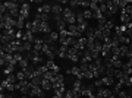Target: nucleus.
<instances>
[{
    "mask_svg": "<svg viewBox=\"0 0 132 98\" xmlns=\"http://www.w3.org/2000/svg\"><path fill=\"white\" fill-rule=\"evenodd\" d=\"M62 18H63V21H65L68 25H75L76 23V16L73 15V10H72L71 7H65V9H63Z\"/></svg>",
    "mask_w": 132,
    "mask_h": 98,
    "instance_id": "f257e3e1",
    "label": "nucleus"
},
{
    "mask_svg": "<svg viewBox=\"0 0 132 98\" xmlns=\"http://www.w3.org/2000/svg\"><path fill=\"white\" fill-rule=\"evenodd\" d=\"M68 32H69V37H73V38H81V31H79V28H78V25H68Z\"/></svg>",
    "mask_w": 132,
    "mask_h": 98,
    "instance_id": "f03ea898",
    "label": "nucleus"
},
{
    "mask_svg": "<svg viewBox=\"0 0 132 98\" xmlns=\"http://www.w3.org/2000/svg\"><path fill=\"white\" fill-rule=\"evenodd\" d=\"M106 5H107V9H109V16H112L118 12L119 6H118V0H114V2H106Z\"/></svg>",
    "mask_w": 132,
    "mask_h": 98,
    "instance_id": "7ed1b4c3",
    "label": "nucleus"
},
{
    "mask_svg": "<svg viewBox=\"0 0 132 98\" xmlns=\"http://www.w3.org/2000/svg\"><path fill=\"white\" fill-rule=\"evenodd\" d=\"M87 37H81L76 40V44H75V48H78L79 51H84V50H87Z\"/></svg>",
    "mask_w": 132,
    "mask_h": 98,
    "instance_id": "20e7f679",
    "label": "nucleus"
},
{
    "mask_svg": "<svg viewBox=\"0 0 132 98\" xmlns=\"http://www.w3.org/2000/svg\"><path fill=\"white\" fill-rule=\"evenodd\" d=\"M110 61H112V65H113L114 69H122L123 61L120 60V57H119V56H114V54H112V56H110Z\"/></svg>",
    "mask_w": 132,
    "mask_h": 98,
    "instance_id": "39448f33",
    "label": "nucleus"
},
{
    "mask_svg": "<svg viewBox=\"0 0 132 98\" xmlns=\"http://www.w3.org/2000/svg\"><path fill=\"white\" fill-rule=\"evenodd\" d=\"M112 95V91L107 88H103V86H100V88H97V97L98 98H109Z\"/></svg>",
    "mask_w": 132,
    "mask_h": 98,
    "instance_id": "423d86ee",
    "label": "nucleus"
},
{
    "mask_svg": "<svg viewBox=\"0 0 132 98\" xmlns=\"http://www.w3.org/2000/svg\"><path fill=\"white\" fill-rule=\"evenodd\" d=\"M29 9H31V5L29 3H22L21 5V16H24L25 19H28V16H29Z\"/></svg>",
    "mask_w": 132,
    "mask_h": 98,
    "instance_id": "0eeeda50",
    "label": "nucleus"
},
{
    "mask_svg": "<svg viewBox=\"0 0 132 98\" xmlns=\"http://www.w3.org/2000/svg\"><path fill=\"white\" fill-rule=\"evenodd\" d=\"M46 65H47V67H48V70H52L54 75H57L59 72H60V69H59V66L54 63L53 60H48V61H46Z\"/></svg>",
    "mask_w": 132,
    "mask_h": 98,
    "instance_id": "6e6552de",
    "label": "nucleus"
},
{
    "mask_svg": "<svg viewBox=\"0 0 132 98\" xmlns=\"http://www.w3.org/2000/svg\"><path fill=\"white\" fill-rule=\"evenodd\" d=\"M52 13L54 15V18H59L63 15V9H62L60 5H53L52 6Z\"/></svg>",
    "mask_w": 132,
    "mask_h": 98,
    "instance_id": "1a4fd4ad",
    "label": "nucleus"
},
{
    "mask_svg": "<svg viewBox=\"0 0 132 98\" xmlns=\"http://www.w3.org/2000/svg\"><path fill=\"white\" fill-rule=\"evenodd\" d=\"M71 73H73V75L76 76V79H84V73H82V72H81V69L79 67H78V66H73V67H72L71 69Z\"/></svg>",
    "mask_w": 132,
    "mask_h": 98,
    "instance_id": "9d476101",
    "label": "nucleus"
},
{
    "mask_svg": "<svg viewBox=\"0 0 132 98\" xmlns=\"http://www.w3.org/2000/svg\"><path fill=\"white\" fill-rule=\"evenodd\" d=\"M54 21H56V23H57V28H59V31L68 29V28H66V22L63 21V18H62V16H59V18H54Z\"/></svg>",
    "mask_w": 132,
    "mask_h": 98,
    "instance_id": "9b49d317",
    "label": "nucleus"
},
{
    "mask_svg": "<svg viewBox=\"0 0 132 98\" xmlns=\"http://www.w3.org/2000/svg\"><path fill=\"white\" fill-rule=\"evenodd\" d=\"M32 32H41V21H38V19L32 21Z\"/></svg>",
    "mask_w": 132,
    "mask_h": 98,
    "instance_id": "f8f14e48",
    "label": "nucleus"
},
{
    "mask_svg": "<svg viewBox=\"0 0 132 98\" xmlns=\"http://www.w3.org/2000/svg\"><path fill=\"white\" fill-rule=\"evenodd\" d=\"M101 81H103L104 86H112V85H114V78H112V76H104V78H101Z\"/></svg>",
    "mask_w": 132,
    "mask_h": 98,
    "instance_id": "ddd939ff",
    "label": "nucleus"
},
{
    "mask_svg": "<svg viewBox=\"0 0 132 98\" xmlns=\"http://www.w3.org/2000/svg\"><path fill=\"white\" fill-rule=\"evenodd\" d=\"M52 12V6L50 5H43L37 9V13H50Z\"/></svg>",
    "mask_w": 132,
    "mask_h": 98,
    "instance_id": "4468645a",
    "label": "nucleus"
},
{
    "mask_svg": "<svg viewBox=\"0 0 132 98\" xmlns=\"http://www.w3.org/2000/svg\"><path fill=\"white\" fill-rule=\"evenodd\" d=\"M129 53V46H125V44H122L120 46V48H119V57H126V54Z\"/></svg>",
    "mask_w": 132,
    "mask_h": 98,
    "instance_id": "2eb2a0df",
    "label": "nucleus"
},
{
    "mask_svg": "<svg viewBox=\"0 0 132 98\" xmlns=\"http://www.w3.org/2000/svg\"><path fill=\"white\" fill-rule=\"evenodd\" d=\"M32 48H34V46H32V42H29V41H22V50L24 51H32Z\"/></svg>",
    "mask_w": 132,
    "mask_h": 98,
    "instance_id": "dca6fc26",
    "label": "nucleus"
},
{
    "mask_svg": "<svg viewBox=\"0 0 132 98\" xmlns=\"http://www.w3.org/2000/svg\"><path fill=\"white\" fill-rule=\"evenodd\" d=\"M120 21H122L123 25H128V23L131 22V19H129V16H128V13H126V10H125V9L122 10V15H120Z\"/></svg>",
    "mask_w": 132,
    "mask_h": 98,
    "instance_id": "f3484780",
    "label": "nucleus"
},
{
    "mask_svg": "<svg viewBox=\"0 0 132 98\" xmlns=\"http://www.w3.org/2000/svg\"><path fill=\"white\" fill-rule=\"evenodd\" d=\"M3 5L6 6V9H7V10H12V9H16V7H19V6H18V2H5Z\"/></svg>",
    "mask_w": 132,
    "mask_h": 98,
    "instance_id": "a211bd4d",
    "label": "nucleus"
},
{
    "mask_svg": "<svg viewBox=\"0 0 132 98\" xmlns=\"http://www.w3.org/2000/svg\"><path fill=\"white\" fill-rule=\"evenodd\" d=\"M28 61H29V59H28V57H24L22 60L19 61V66H21V69H22V70H27V69L29 67Z\"/></svg>",
    "mask_w": 132,
    "mask_h": 98,
    "instance_id": "6ab92c4d",
    "label": "nucleus"
},
{
    "mask_svg": "<svg viewBox=\"0 0 132 98\" xmlns=\"http://www.w3.org/2000/svg\"><path fill=\"white\" fill-rule=\"evenodd\" d=\"M41 88L44 89V91H48V89H53V88H52V81L43 79V82H41Z\"/></svg>",
    "mask_w": 132,
    "mask_h": 98,
    "instance_id": "aec40b11",
    "label": "nucleus"
},
{
    "mask_svg": "<svg viewBox=\"0 0 132 98\" xmlns=\"http://www.w3.org/2000/svg\"><path fill=\"white\" fill-rule=\"evenodd\" d=\"M87 38H88V40H95V29L94 28H90V26H88V29H87Z\"/></svg>",
    "mask_w": 132,
    "mask_h": 98,
    "instance_id": "412c9836",
    "label": "nucleus"
},
{
    "mask_svg": "<svg viewBox=\"0 0 132 98\" xmlns=\"http://www.w3.org/2000/svg\"><path fill=\"white\" fill-rule=\"evenodd\" d=\"M48 16H50L48 13H37L35 19H38V21H41V22H48Z\"/></svg>",
    "mask_w": 132,
    "mask_h": 98,
    "instance_id": "4be33fe9",
    "label": "nucleus"
},
{
    "mask_svg": "<svg viewBox=\"0 0 132 98\" xmlns=\"http://www.w3.org/2000/svg\"><path fill=\"white\" fill-rule=\"evenodd\" d=\"M13 69H15V65L13 63H10V65H7V66H5V75H12L13 73Z\"/></svg>",
    "mask_w": 132,
    "mask_h": 98,
    "instance_id": "5701e85b",
    "label": "nucleus"
},
{
    "mask_svg": "<svg viewBox=\"0 0 132 98\" xmlns=\"http://www.w3.org/2000/svg\"><path fill=\"white\" fill-rule=\"evenodd\" d=\"M87 40H88V38H87ZM95 41H97V40H88V41H87V50H88V51H93V50H94Z\"/></svg>",
    "mask_w": 132,
    "mask_h": 98,
    "instance_id": "b1692460",
    "label": "nucleus"
},
{
    "mask_svg": "<svg viewBox=\"0 0 132 98\" xmlns=\"http://www.w3.org/2000/svg\"><path fill=\"white\" fill-rule=\"evenodd\" d=\"M84 22H87L84 18V13H78L76 15V25H81V23H84Z\"/></svg>",
    "mask_w": 132,
    "mask_h": 98,
    "instance_id": "393cba45",
    "label": "nucleus"
},
{
    "mask_svg": "<svg viewBox=\"0 0 132 98\" xmlns=\"http://www.w3.org/2000/svg\"><path fill=\"white\" fill-rule=\"evenodd\" d=\"M48 37H50V41H52V42L57 41V40L60 38V37H59V32H53V31H52L50 34H48Z\"/></svg>",
    "mask_w": 132,
    "mask_h": 98,
    "instance_id": "a878e982",
    "label": "nucleus"
},
{
    "mask_svg": "<svg viewBox=\"0 0 132 98\" xmlns=\"http://www.w3.org/2000/svg\"><path fill=\"white\" fill-rule=\"evenodd\" d=\"M84 18H85V19L94 18V13H93V10H91V9H85V12H84Z\"/></svg>",
    "mask_w": 132,
    "mask_h": 98,
    "instance_id": "bb28decb",
    "label": "nucleus"
},
{
    "mask_svg": "<svg viewBox=\"0 0 132 98\" xmlns=\"http://www.w3.org/2000/svg\"><path fill=\"white\" fill-rule=\"evenodd\" d=\"M18 79V78H16V73H12V75H7L6 76V81H7V82H10V84H15V81Z\"/></svg>",
    "mask_w": 132,
    "mask_h": 98,
    "instance_id": "cd10ccee",
    "label": "nucleus"
},
{
    "mask_svg": "<svg viewBox=\"0 0 132 98\" xmlns=\"http://www.w3.org/2000/svg\"><path fill=\"white\" fill-rule=\"evenodd\" d=\"M104 28H106V29H112V28H114V22L112 21V19H109L107 22H106V25H104Z\"/></svg>",
    "mask_w": 132,
    "mask_h": 98,
    "instance_id": "c85d7f7f",
    "label": "nucleus"
},
{
    "mask_svg": "<svg viewBox=\"0 0 132 98\" xmlns=\"http://www.w3.org/2000/svg\"><path fill=\"white\" fill-rule=\"evenodd\" d=\"M16 78H18V81L27 79V76H25V72H24V70H19L18 73H16Z\"/></svg>",
    "mask_w": 132,
    "mask_h": 98,
    "instance_id": "c756f323",
    "label": "nucleus"
},
{
    "mask_svg": "<svg viewBox=\"0 0 132 98\" xmlns=\"http://www.w3.org/2000/svg\"><path fill=\"white\" fill-rule=\"evenodd\" d=\"M13 59H15V61H16V63H19V61L24 59V56H22V53H15V54H13Z\"/></svg>",
    "mask_w": 132,
    "mask_h": 98,
    "instance_id": "7c9ffc66",
    "label": "nucleus"
},
{
    "mask_svg": "<svg viewBox=\"0 0 132 98\" xmlns=\"http://www.w3.org/2000/svg\"><path fill=\"white\" fill-rule=\"evenodd\" d=\"M63 98H75V94H73L72 89H69V91H66V92H65V97H63Z\"/></svg>",
    "mask_w": 132,
    "mask_h": 98,
    "instance_id": "2f4dec72",
    "label": "nucleus"
},
{
    "mask_svg": "<svg viewBox=\"0 0 132 98\" xmlns=\"http://www.w3.org/2000/svg\"><path fill=\"white\" fill-rule=\"evenodd\" d=\"M69 5H71V9H72V7H76V6L81 5V0H71V2H69Z\"/></svg>",
    "mask_w": 132,
    "mask_h": 98,
    "instance_id": "473e14b6",
    "label": "nucleus"
},
{
    "mask_svg": "<svg viewBox=\"0 0 132 98\" xmlns=\"http://www.w3.org/2000/svg\"><path fill=\"white\" fill-rule=\"evenodd\" d=\"M81 6H84L85 9H90L91 2H87V0H81Z\"/></svg>",
    "mask_w": 132,
    "mask_h": 98,
    "instance_id": "72a5a7b5",
    "label": "nucleus"
},
{
    "mask_svg": "<svg viewBox=\"0 0 132 98\" xmlns=\"http://www.w3.org/2000/svg\"><path fill=\"white\" fill-rule=\"evenodd\" d=\"M84 78H85V79H93L94 75H93V72H91V70H88V72H85V73H84Z\"/></svg>",
    "mask_w": 132,
    "mask_h": 98,
    "instance_id": "f704fd0d",
    "label": "nucleus"
},
{
    "mask_svg": "<svg viewBox=\"0 0 132 98\" xmlns=\"http://www.w3.org/2000/svg\"><path fill=\"white\" fill-rule=\"evenodd\" d=\"M94 86H95V88H100V86H103V81H101V79H95Z\"/></svg>",
    "mask_w": 132,
    "mask_h": 98,
    "instance_id": "c9c22d12",
    "label": "nucleus"
},
{
    "mask_svg": "<svg viewBox=\"0 0 132 98\" xmlns=\"http://www.w3.org/2000/svg\"><path fill=\"white\" fill-rule=\"evenodd\" d=\"M129 51L132 53V41H131V44H129Z\"/></svg>",
    "mask_w": 132,
    "mask_h": 98,
    "instance_id": "e433bc0d",
    "label": "nucleus"
},
{
    "mask_svg": "<svg viewBox=\"0 0 132 98\" xmlns=\"http://www.w3.org/2000/svg\"><path fill=\"white\" fill-rule=\"evenodd\" d=\"M5 98H12V95H5Z\"/></svg>",
    "mask_w": 132,
    "mask_h": 98,
    "instance_id": "4c0bfd02",
    "label": "nucleus"
},
{
    "mask_svg": "<svg viewBox=\"0 0 132 98\" xmlns=\"http://www.w3.org/2000/svg\"><path fill=\"white\" fill-rule=\"evenodd\" d=\"M52 98H60V97H57V95H53V97Z\"/></svg>",
    "mask_w": 132,
    "mask_h": 98,
    "instance_id": "58836bf2",
    "label": "nucleus"
},
{
    "mask_svg": "<svg viewBox=\"0 0 132 98\" xmlns=\"http://www.w3.org/2000/svg\"><path fill=\"white\" fill-rule=\"evenodd\" d=\"M27 97H28V95H24V97H22V98H27Z\"/></svg>",
    "mask_w": 132,
    "mask_h": 98,
    "instance_id": "ea45409f",
    "label": "nucleus"
},
{
    "mask_svg": "<svg viewBox=\"0 0 132 98\" xmlns=\"http://www.w3.org/2000/svg\"><path fill=\"white\" fill-rule=\"evenodd\" d=\"M131 5H132V2H131Z\"/></svg>",
    "mask_w": 132,
    "mask_h": 98,
    "instance_id": "a19ab883",
    "label": "nucleus"
}]
</instances>
